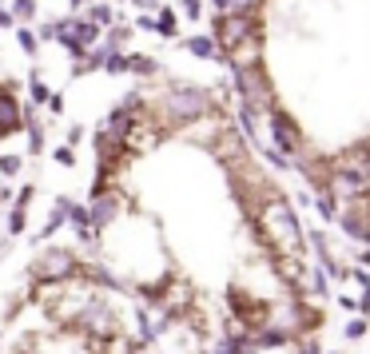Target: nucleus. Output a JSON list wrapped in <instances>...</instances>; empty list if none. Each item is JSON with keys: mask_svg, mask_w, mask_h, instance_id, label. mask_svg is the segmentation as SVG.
<instances>
[{"mask_svg": "<svg viewBox=\"0 0 370 354\" xmlns=\"http://www.w3.org/2000/svg\"><path fill=\"white\" fill-rule=\"evenodd\" d=\"M115 215H120V195L115 192H96L92 195V203H88V227H92V231H104Z\"/></svg>", "mask_w": 370, "mask_h": 354, "instance_id": "obj_7", "label": "nucleus"}, {"mask_svg": "<svg viewBox=\"0 0 370 354\" xmlns=\"http://www.w3.org/2000/svg\"><path fill=\"white\" fill-rule=\"evenodd\" d=\"M362 330H367V326H362V319H354L351 326H346V335H351V338H358V335H362Z\"/></svg>", "mask_w": 370, "mask_h": 354, "instance_id": "obj_30", "label": "nucleus"}, {"mask_svg": "<svg viewBox=\"0 0 370 354\" xmlns=\"http://www.w3.org/2000/svg\"><path fill=\"white\" fill-rule=\"evenodd\" d=\"M367 187H370L367 151L358 147L351 163H338L335 171H331V183H326V192H331V195L338 192V195H346V199H367Z\"/></svg>", "mask_w": 370, "mask_h": 354, "instance_id": "obj_3", "label": "nucleus"}, {"mask_svg": "<svg viewBox=\"0 0 370 354\" xmlns=\"http://www.w3.org/2000/svg\"><path fill=\"white\" fill-rule=\"evenodd\" d=\"M17 44L24 48V56H36V52H40V40H36L33 28H20V32H17Z\"/></svg>", "mask_w": 370, "mask_h": 354, "instance_id": "obj_16", "label": "nucleus"}, {"mask_svg": "<svg viewBox=\"0 0 370 354\" xmlns=\"http://www.w3.org/2000/svg\"><path fill=\"white\" fill-rule=\"evenodd\" d=\"M183 48L192 56H199V60H219V48H215L211 36H192V40H183Z\"/></svg>", "mask_w": 370, "mask_h": 354, "instance_id": "obj_11", "label": "nucleus"}, {"mask_svg": "<svg viewBox=\"0 0 370 354\" xmlns=\"http://www.w3.org/2000/svg\"><path fill=\"white\" fill-rule=\"evenodd\" d=\"M354 283H358V287H370V274L362 271V267H354Z\"/></svg>", "mask_w": 370, "mask_h": 354, "instance_id": "obj_28", "label": "nucleus"}, {"mask_svg": "<svg viewBox=\"0 0 370 354\" xmlns=\"http://www.w3.org/2000/svg\"><path fill=\"white\" fill-rule=\"evenodd\" d=\"M183 8H187V17H192V20L203 17V4H199V0H183Z\"/></svg>", "mask_w": 370, "mask_h": 354, "instance_id": "obj_25", "label": "nucleus"}, {"mask_svg": "<svg viewBox=\"0 0 370 354\" xmlns=\"http://www.w3.org/2000/svg\"><path fill=\"white\" fill-rule=\"evenodd\" d=\"M128 72H136V76H156L160 64H156L151 56H128Z\"/></svg>", "mask_w": 370, "mask_h": 354, "instance_id": "obj_14", "label": "nucleus"}, {"mask_svg": "<svg viewBox=\"0 0 370 354\" xmlns=\"http://www.w3.org/2000/svg\"><path fill=\"white\" fill-rule=\"evenodd\" d=\"M319 215L326 219V223H335L338 207H335V195H331V192H319Z\"/></svg>", "mask_w": 370, "mask_h": 354, "instance_id": "obj_17", "label": "nucleus"}, {"mask_svg": "<svg viewBox=\"0 0 370 354\" xmlns=\"http://www.w3.org/2000/svg\"><path fill=\"white\" fill-rule=\"evenodd\" d=\"M76 267H80V263L72 259V251H60V247L36 259V274H40V279H68Z\"/></svg>", "mask_w": 370, "mask_h": 354, "instance_id": "obj_8", "label": "nucleus"}, {"mask_svg": "<svg viewBox=\"0 0 370 354\" xmlns=\"http://www.w3.org/2000/svg\"><path fill=\"white\" fill-rule=\"evenodd\" d=\"M259 235H267V243L275 247V255L279 259H295L303 251V227L295 219V211L283 195H275L263 203L259 211Z\"/></svg>", "mask_w": 370, "mask_h": 354, "instance_id": "obj_1", "label": "nucleus"}, {"mask_svg": "<svg viewBox=\"0 0 370 354\" xmlns=\"http://www.w3.org/2000/svg\"><path fill=\"white\" fill-rule=\"evenodd\" d=\"M44 108H48L52 115H60V112H64V96H60V92H52V96L44 100Z\"/></svg>", "mask_w": 370, "mask_h": 354, "instance_id": "obj_24", "label": "nucleus"}, {"mask_svg": "<svg viewBox=\"0 0 370 354\" xmlns=\"http://www.w3.org/2000/svg\"><path fill=\"white\" fill-rule=\"evenodd\" d=\"M136 28H147V32H156V17H136Z\"/></svg>", "mask_w": 370, "mask_h": 354, "instance_id": "obj_27", "label": "nucleus"}, {"mask_svg": "<svg viewBox=\"0 0 370 354\" xmlns=\"http://www.w3.org/2000/svg\"><path fill=\"white\" fill-rule=\"evenodd\" d=\"M267 124H271L275 151H283L287 160H303V136H299V124H295L283 108H271V112H267Z\"/></svg>", "mask_w": 370, "mask_h": 354, "instance_id": "obj_6", "label": "nucleus"}, {"mask_svg": "<svg viewBox=\"0 0 370 354\" xmlns=\"http://www.w3.org/2000/svg\"><path fill=\"white\" fill-rule=\"evenodd\" d=\"M235 92H239V108H247L251 115L259 112H271L275 100H271V88H267V76L259 68H235Z\"/></svg>", "mask_w": 370, "mask_h": 354, "instance_id": "obj_4", "label": "nucleus"}, {"mask_svg": "<svg viewBox=\"0 0 370 354\" xmlns=\"http://www.w3.org/2000/svg\"><path fill=\"white\" fill-rule=\"evenodd\" d=\"M207 112H211V92L207 88H195V84L167 88V96L160 100V115L167 128H187L195 120H203Z\"/></svg>", "mask_w": 370, "mask_h": 354, "instance_id": "obj_2", "label": "nucleus"}, {"mask_svg": "<svg viewBox=\"0 0 370 354\" xmlns=\"http://www.w3.org/2000/svg\"><path fill=\"white\" fill-rule=\"evenodd\" d=\"M68 207H72V199H68V195H60V199H56V207H52V215L44 219V227H40V239H52V235H56V231L64 227Z\"/></svg>", "mask_w": 370, "mask_h": 354, "instance_id": "obj_10", "label": "nucleus"}, {"mask_svg": "<svg viewBox=\"0 0 370 354\" xmlns=\"http://www.w3.org/2000/svg\"><path fill=\"white\" fill-rule=\"evenodd\" d=\"M20 167H24L20 156H0V171H4V176H20Z\"/></svg>", "mask_w": 370, "mask_h": 354, "instance_id": "obj_22", "label": "nucleus"}, {"mask_svg": "<svg viewBox=\"0 0 370 354\" xmlns=\"http://www.w3.org/2000/svg\"><path fill=\"white\" fill-rule=\"evenodd\" d=\"M156 12H160V20H156V32H163V36H176V12H172L167 4H160Z\"/></svg>", "mask_w": 370, "mask_h": 354, "instance_id": "obj_15", "label": "nucleus"}, {"mask_svg": "<svg viewBox=\"0 0 370 354\" xmlns=\"http://www.w3.org/2000/svg\"><path fill=\"white\" fill-rule=\"evenodd\" d=\"M8 17L17 20L20 28H24V24H28V20L36 17V0H12V8H8Z\"/></svg>", "mask_w": 370, "mask_h": 354, "instance_id": "obj_13", "label": "nucleus"}, {"mask_svg": "<svg viewBox=\"0 0 370 354\" xmlns=\"http://www.w3.org/2000/svg\"><path fill=\"white\" fill-rule=\"evenodd\" d=\"M28 199H33V187H20V195H17V207L24 211V203H28Z\"/></svg>", "mask_w": 370, "mask_h": 354, "instance_id": "obj_29", "label": "nucleus"}, {"mask_svg": "<svg viewBox=\"0 0 370 354\" xmlns=\"http://www.w3.org/2000/svg\"><path fill=\"white\" fill-rule=\"evenodd\" d=\"M263 156H267V163H275L279 171H290V167H295V163H290L283 151H275V147H263Z\"/></svg>", "mask_w": 370, "mask_h": 354, "instance_id": "obj_21", "label": "nucleus"}, {"mask_svg": "<svg viewBox=\"0 0 370 354\" xmlns=\"http://www.w3.org/2000/svg\"><path fill=\"white\" fill-rule=\"evenodd\" d=\"M52 156H56V160H60V163H76V156H72V147H56Z\"/></svg>", "mask_w": 370, "mask_h": 354, "instance_id": "obj_26", "label": "nucleus"}, {"mask_svg": "<svg viewBox=\"0 0 370 354\" xmlns=\"http://www.w3.org/2000/svg\"><path fill=\"white\" fill-rule=\"evenodd\" d=\"M259 0H227V12H239V17H255Z\"/></svg>", "mask_w": 370, "mask_h": 354, "instance_id": "obj_20", "label": "nucleus"}, {"mask_svg": "<svg viewBox=\"0 0 370 354\" xmlns=\"http://www.w3.org/2000/svg\"><path fill=\"white\" fill-rule=\"evenodd\" d=\"M80 4H88V0H72V8H80Z\"/></svg>", "mask_w": 370, "mask_h": 354, "instance_id": "obj_34", "label": "nucleus"}, {"mask_svg": "<svg viewBox=\"0 0 370 354\" xmlns=\"http://www.w3.org/2000/svg\"><path fill=\"white\" fill-rule=\"evenodd\" d=\"M131 4H136V8H147V12H156V8H160V0H131Z\"/></svg>", "mask_w": 370, "mask_h": 354, "instance_id": "obj_31", "label": "nucleus"}, {"mask_svg": "<svg viewBox=\"0 0 370 354\" xmlns=\"http://www.w3.org/2000/svg\"><path fill=\"white\" fill-rule=\"evenodd\" d=\"M104 68H108V76H124V72H128V56H120V52H108Z\"/></svg>", "mask_w": 370, "mask_h": 354, "instance_id": "obj_18", "label": "nucleus"}, {"mask_svg": "<svg viewBox=\"0 0 370 354\" xmlns=\"http://www.w3.org/2000/svg\"><path fill=\"white\" fill-rule=\"evenodd\" d=\"M12 24H17V20L8 17V8H0V28H12Z\"/></svg>", "mask_w": 370, "mask_h": 354, "instance_id": "obj_32", "label": "nucleus"}, {"mask_svg": "<svg viewBox=\"0 0 370 354\" xmlns=\"http://www.w3.org/2000/svg\"><path fill=\"white\" fill-rule=\"evenodd\" d=\"M215 48H219V56H231L235 48H243L247 40H251V32H255V17H239V12H219L215 17Z\"/></svg>", "mask_w": 370, "mask_h": 354, "instance_id": "obj_5", "label": "nucleus"}, {"mask_svg": "<svg viewBox=\"0 0 370 354\" xmlns=\"http://www.w3.org/2000/svg\"><path fill=\"white\" fill-rule=\"evenodd\" d=\"M8 231H12V235L24 231V211H20V207H12V215H8Z\"/></svg>", "mask_w": 370, "mask_h": 354, "instance_id": "obj_23", "label": "nucleus"}, {"mask_svg": "<svg viewBox=\"0 0 370 354\" xmlns=\"http://www.w3.org/2000/svg\"><path fill=\"white\" fill-rule=\"evenodd\" d=\"M84 20H88V24H96V28H108V24L115 20V8L100 0V4H92V8H88V17H84Z\"/></svg>", "mask_w": 370, "mask_h": 354, "instance_id": "obj_12", "label": "nucleus"}, {"mask_svg": "<svg viewBox=\"0 0 370 354\" xmlns=\"http://www.w3.org/2000/svg\"><path fill=\"white\" fill-rule=\"evenodd\" d=\"M215 8H223V12H227V0H215Z\"/></svg>", "mask_w": 370, "mask_h": 354, "instance_id": "obj_33", "label": "nucleus"}, {"mask_svg": "<svg viewBox=\"0 0 370 354\" xmlns=\"http://www.w3.org/2000/svg\"><path fill=\"white\" fill-rule=\"evenodd\" d=\"M17 128H20V104L8 92H0V136H8Z\"/></svg>", "mask_w": 370, "mask_h": 354, "instance_id": "obj_9", "label": "nucleus"}, {"mask_svg": "<svg viewBox=\"0 0 370 354\" xmlns=\"http://www.w3.org/2000/svg\"><path fill=\"white\" fill-rule=\"evenodd\" d=\"M28 96H33V104H44L52 92H48V84L40 80V76H33V84H28Z\"/></svg>", "mask_w": 370, "mask_h": 354, "instance_id": "obj_19", "label": "nucleus"}]
</instances>
